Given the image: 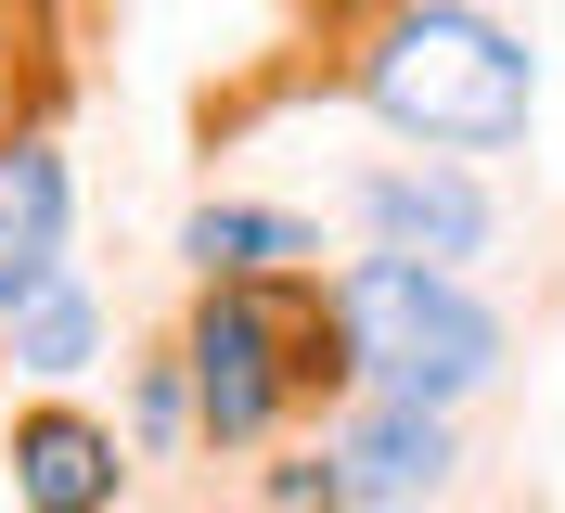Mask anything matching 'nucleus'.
I'll list each match as a JSON object with an SVG mask.
<instances>
[{
	"label": "nucleus",
	"mask_w": 565,
	"mask_h": 513,
	"mask_svg": "<svg viewBox=\"0 0 565 513\" xmlns=\"http://www.w3.org/2000/svg\"><path fill=\"white\" fill-rule=\"evenodd\" d=\"M360 103L412 154H514L527 116H540V65L476 0H398L386 26L360 39Z\"/></svg>",
	"instance_id": "nucleus-1"
},
{
	"label": "nucleus",
	"mask_w": 565,
	"mask_h": 513,
	"mask_svg": "<svg viewBox=\"0 0 565 513\" xmlns=\"http://www.w3.org/2000/svg\"><path fill=\"white\" fill-rule=\"evenodd\" d=\"M321 321H334V373L360 398H424V410H462L476 385H501V346H514L476 282L424 270V257H348Z\"/></svg>",
	"instance_id": "nucleus-2"
},
{
	"label": "nucleus",
	"mask_w": 565,
	"mask_h": 513,
	"mask_svg": "<svg viewBox=\"0 0 565 513\" xmlns=\"http://www.w3.org/2000/svg\"><path fill=\"white\" fill-rule=\"evenodd\" d=\"M282 346H296V321H282L257 282H206L193 334H180V373H193V424H206L218 449H257L282 424V398L309 373V360H282Z\"/></svg>",
	"instance_id": "nucleus-3"
},
{
	"label": "nucleus",
	"mask_w": 565,
	"mask_h": 513,
	"mask_svg": "<svg viewBox=\"0 0 565 513\" xmlns=\"http://www.w3.org/2000/svg\"><path fill=\"white\" fill-rule=\"evenodd\" d=\"M360 232L373 257H424V270H476L501 232L489 180L462 168V154H412V168H360Z\"/></svg>",
	"instance_id": "nucleus-4"
},
{
	"label": "nucleus",
	"mask_w": 565,
	"mask_h": 513,
	"mask_svg": "<svg viewBox=\"0 0 565 513\" xmlns=\"http://www.w3.org/2000/svg\"><path fill=\"white\" fill-rule=\"evenodd\" d=\"M321 449L348 462V513H424V501H450V475H462L450 410H424V398H360Z\"/></svg>",
	"instance_id": "nucleus-5"
},
{
	"label": "nucleus",
	"mask_w": 565,
	"mask_h": 513,
	"mask_svg": "<svg viewBox=\"0 0 565 513\" xmlns=\"http://www.w3.org/2000/svg\"><path fill=\"white\" fill-rule=\"evenodd\" d=\"M116 488H129L116 424H90V410H26L13 424V501L26 513H116Z\"/></svg>",
	"instance_id": "nucleus-6"
},
{
	"label": "nucleus",
	"mask_w": 565,
	"mask_h": 513,
	"mask_svg": "<svg viewBox=\"0 0 565 513\" xmlns=\"http://www.w3.org/2000/svg\"><path fill=\"white\" fill-rule=\"evenodd\" d=\"M65 154L52 141H0V321L39 296V282H65Z\"/></svg>",
	"instance_id": "nucleus-7"
},
{
	"label": "nucleus",
	"mask_w": 565,
	"mask_h": 513,
	"mask_svg": "<svg viewBox=\"0 0 565 513\" xmlns=\"http://www.w3.org/2000/svg\"><path fill=\"white\" fill-rule=\"evenodd\" d=\"M180 257H193L206 282H282V270L321 257V232L282 218V205H193V218H180Z\"/></svg>",
	"instance_id": "nucleus-8"
},
{
	"label": "nucleus",
	"mask_w": 565,
	"mask_h": 513,
	"mask_svg": "<svg viewBox=\"0 0 565 513\" xmlns=\"http://www.w3.org/2000/svg\"><path fill=\"white\" fill-rule=\"evenodd\" d=\"M0 346H13V373H39V385L90 373V360H104V296H90L77 270H65V282H39L13 321H0Z\"/></svg>",
	"instance_id": "nucleus-9"
},
{
	"label": "nucleus",
	"mask_w": 565,
	"mask_h": 513,
	"mask_svg": "<svg viewBox=\"0 0 565 513\" xmlns=\"http://www.w3.org/2000/svg\"><path fill=\"white\" fill-rule=\"evenodd\" d=\"M180 437H206L193 424V373L180 360H141V449H180Z\"/></svg>",
	"instance_id": "nucleus-10"
},
{
	"label": "nucleus",
	"mask_w": 565,
	"mask_h": 513,
	"mask_svg": "<svg viewBox=\"0 0 565 513\" xmlns=\"http://www.w3.org/2000/svg\"><path fill=\"white\" fill-rule=\"evenodd\" d=\"M270 513H348V462H334V449L270 462Z\"/></svg>",
	"instance_id": "nucleus-11"
}]
</instances>
